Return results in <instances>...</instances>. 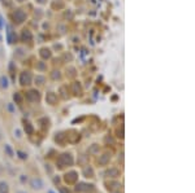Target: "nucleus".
<instances>
[{
    "mask_svg": "<svg viewBox=\"0 0 195 193\" xmlns=\"http://www.w3.org/2000/svg\"><path fill=\"white\" fill-rule=\"evenodd\" d=\"M76 175H77L76 172H70V174H66L65 180H66L68 183H74V182H76V179H77Z\"/></svg>",
    "mask_w": 195,
    "mask_h": 193,
    "instance_id": "obj_1",
    "label": "nucleus"
},
{
    "mask_svg": "<svg viewBox=\"0 0 195 193\" xmlns=\"http://www.w3.org/2000/svg\"><path fill=\"white\" fill-rule=\"evenodd\" d=\"M31 186H33V188H42L43 183H42L40 179H34L33 182H31Z\"/></svg>",
    "mask_w": 195,
    "mask_h": 193,
    "instance_id": "obj_2",
    "label": "nucleus"
},
{
    "mask_svg": "<svg viewBox=\"0 0 195 193\" xmlns=\"http://www.w3.org/2000/svg\"><path fill=\"white\" fill-rule=\"evenodd\" d=\"M0 193H8V186L5 183H0Z\"/></svg>",
    "mask_w": 195,
    "mask_h": 193,
    "instance_id": "obj_3",
    "label": "nucleus"
},
{
    "mask_svg": "<svg viewBox=\"0 0 195 193\" xmlns=\"http://www.w3.org/2000/svg\"><path fill=\"white\" fill-rule=\"evenodd\" d=\"M48 193H53V192H48Z\"/></svg>",
    "mask_w": 195,
    "mask_h": 193,
    "instance_id": "obj_4",
    "label": "nucleus"
},
{
    "mask_svg": "<svg viewBox=\"0 0 195 193\" xmlns=\"http://www.w3.org/2000/svg\"><path fill=\"white\" fill-rule=\"evenodd\" d=\"M20 193H21V192H20Z\"/></svg>",
    "mask_w": 195,
    "mask_h": 193,
    "instance_id": "obj_5",
    "label": "nucleus"
}]
</instances>
